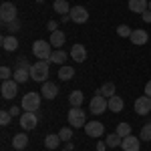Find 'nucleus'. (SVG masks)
I'll return each mask as SVG.
<instances>
[{
  "label": "nucleus",
  "instance_id": "obj_1",
  "mask_svg": "<svg viewBox=\"0 0 151 151\" xmlns=\"http://www.w3.org/2000/svg\"><path fill=\"white\" fill-rule=\"evenodd\" d=\"M48 77V60H38L30 67V79L36 83H45Z\"/></svg>",
  "mask_w": 151,
  "mask_h": 151
},
{
  "label": "nucleus",
  "instance_id": "obj_2",
  "mask_svg": "<svg viewBox=\"0 0 151 151\" xmlns=\"http://www.w3.org/2000/svg\"><path fill=\"white\" fill-rule=\"evenodd\" d=\"M32 55H35L38 60H50L52 45L47 42V40H36L35 45H32Z\"/></svg>",
  "mask_w": 151,
  "mask_h": 151
},
{
  "label": "nucleus",
  "instance_id": "obj_3",
  "mask_svg": "<svg viewBox=\"0 0 151 151\" xmlns=\"http://www.w3.org/2000/svg\"><path fill=\"white\" fill-rule=\"evenodd\" d=\"M69 125L70 127H85L87 125V115H85V111H83L81 107H73L69 111Z\"/></svg>",
  "mask_w": 151,
  "mask_h": 151
},
{
  "label": "nucleus",
  "instance_id": "obj_4",
  "mask_svg": "<svg viewBox=\"0 0 151 151\" xmlns=\"http://www.w3.org/2000/svg\"><path fill=\"white\" fill-rule=\"evenodd\" d=\"M40 97H42V95L28 91V93L22 97V103H20V107H22L24 111H32V113H35L36 109L40 107Z\"/></svg>",
  "mask_w": 151,
  "mask_h": 151
},
{
  "label": "nucleus",
  "instance_id": "obj_5",
  "mask_svg": "<svg viewBox=\"0 0 151 151\" xmlns=\"http://www.w3.org/2000/svg\"><path fill=\"white\" fill-rule=\"evenodd\" d=\"M105 109H109V101H107V97L97 93L91 99V113L93 115H101V113H105Z\"/></svg>",
  "mask_w": 151,
  "mask_h": 151
},
{
  "label": "nucleus",
  "instance_id": "obj_6",
  "mask_svg": "<svg viewBox=\"0 0 151 151\" xmlns=\"http://www.w3.org/2000/svg\"><path fill=\"white\" fill-rule=\"evenodd\" d=\"M0 20L4 24L16 20V6H14L12 2H4V4L0 6Z\"/></svg>",
  "mask_w": 151,
  "mask_h": 151
},
{
  "label": "nucleus",
  "instance_id": "obj_7",
  "mask_svg": "<svg viewBox=\"0 0 151 151\" xmlns=\"http://www.w3.org/2000/svg\"><path fill=\"white\" fill-rule=\"evenodd\" d=\"M69 16H70V20L77 22V24H83V22L89 20V12H87L85 6H73L70 12H69Z\"/></svg>",
  "mask_w": 151,
  "mask_h": 151
},
{
  "label": "nucleus",
  "instance_id": "obj_8",
  "mask_svg": "<svg viewBox=\"0 0 151 151\" xmlns=\"http://www.w3.org/2000/svg\"><path fill=\"white\" fill-rule=\"evenodd\" d=\"M36 123H38V117H36V113H32V111H24L22 115H20V127L26 129V131L35 129Z\"/></svg>",
  "mask_w": 151,
  "mask_h": 151
},
{
  "label": "nucleus",
  "instance_id": "obj_9",
  "mask_svg": "<svg viewBox=\"0 0 151 151\" xmlns=\"http://www.w3.org/2000/svg\"><path fill=\"white\" fill-rule=\"evenodd\" d=\"M135 113L137 115H149L151 113V97L143 95L135 101Z\"/></svg>",
  "mask_w": 151,
  "mask_h": 151
},
{
  "label": "nucleus",
  "instance_id": "obj_10",
  "mask_svg": "<svg viewBox=\"0 0 151 151\" xmlns=\"http://www.w3.org/2000/svg\"><path fill=\"white\" fill-rule=\"evenodd\" d=\"M18 93V83L14 81V79H8V81H2V97L4 99H14Z\"/></svg>",
  "mask_w": 151,
  "mask_h": 151
},
{
  "label": "nucleus",
  "instance_id": "obj_11",
  "mask_svg": "<svg viewBox=\"0 0 151 151\" xmlns=\"http://www.w3.org/2000/svg\"><path fill=\"white\" fill-rule=\"evenodd\" d=\"M85 131H87L89 137H101L105 133V127H103V123H99V121H89L85 125Z\"/></svg>",
  "mask_w": 151,
  "mask_h": 151
},
{
  "label": "nucleus",
  "instance_id": "obj_12",
  "mask_svg": "<svg viewBox=\"0 0 151 151\" xmlns=\"http://www.w3.org/2000/svg\"><path fill=\"white\" fill-rule=\"evenodd\" d=\"M57 93H58V87L55 85V83H50V81L42 83V87H40V95H42L45 99H55Z\"/></svg>",
  "mask_w": 151,
  "mask_h": 151
},
{
  "label": "nucleus",
  "instance_id": "obj_13",
  "mask_svg": "<svg viewBox=\"0 0 151 151\" xmlns=\"http://www.w3.org/2000/svg\"><path fill=\"white\" fill-rule=\"evenodd\" d=\"M139 137H135V135H129L125 139L121 141V149L123 151H139Z\"/></svg>",
  "mask_w": 151,
  "mask_h": 151
},
{
  "label": "nucleus",
  "instance_id": "obj_14",
  "mask_svg": "<svg viewBox=\"0 0 151 151\" xmlns=\"http://www.w3.org/2000/svg\"><path fill=\"white\" fill-rule=\"evenodd\" d=\"M129 10L143 14L145 10H149V2L147 0H129Z\"/></svg>",
  "mask_w": 151,
  "mask_h": 151
},
{
  "label": "nucleus",
  "instance_id": "obj_15",
  "mask_svg": "<svg viewBox=\"0 0 151 151\" xmlns=\"http://www.w3.org/2000/svg\"><path fill=\"white\" fill-rule=\"evenodd\" d=\"M129 38H131V42H133V45H139V47H141V45H145V42H147L149 35H147L143 28H137V30H133V32H131Z\"/></svg>",
  "mask_w": 151,
  "mask_h": 151
},
{
  "label": "nucleus",
  "instance_id": "obj_16",
  "mask_svg": "<svg viewBox=\"0 0 151 151\" xmlns=\"http://www.w3.org/2000/svg\"><path fill=\"white\" fill-rule=\"evenodd\" d=\"M70 57H73V60H77V63H83V60L87 58V48L83 47V45H73Z\"/></svg>",
  "mask_w": 151,
  "mask_h": 151
},
{
  "label": "nucleus",
  "instance_id": "obj_17",
  "mask_svg": "<svg viewBox=\"0 0 151 151\" xmlns=\"http://www.w3.org/2000/svg\"><path fill=\"white\" fill-rule=\"evenodd\" d=\"M65 40H67V36H65V32H60V30H55L52 35H50V45L55 48H63V45H65Z\"/></svg>",
  "mask_w": 151,
  "mask_h": 151
},
{
  "label": "nucleus",
  "instance_id": "obj_18",
  "mask_svg": "<svg viewBox=\"0 0 151 151\" xmlns=\"http://www.w3.org/2000/svg\"><path fill=\"white\" fill-rule=\"evenodd\" d=\"M26 145H28V137H26L24 133L14 135V139H12V147H14V149H24Z\"/></svg>",
  "mask_w": 151,
  "mask_h": 151
},
{
  "label": "nucleus",
  "instance_id": "obj_19",
  "mask_svg": "<svg viewBox=\"0 0 151 151\" xmlns=\"http://www.w3.org/2000/svg\"><path fill=\"white\" fill-rule=\"evenodd\" d=\"M52 8H55V12H58L60 16H63V14H69V12H70V6H69V2H67V0H55Z\"/></svg>",
  "mask_w": 151,
  "mask_h": 151
},
{
  "label": "nucleus",
  "instance_id": "obj_20",
  "mask_svg": "<svg viewBox=\"0 0 151 151\" xmlns=\"http://www.w3.org/2000/svg\"><path fill=\"white\" fill-rule=\"evenodd\" d=\"M2 48L4 50H16L18 48V40L14 36H2Z\"/></svg>",
  "mask_w": 151,
  "mask_h": 151
},
{
  "label": "nucleus",
  "instance_id": "obj_21",
  "mask_svg": "<svg viewBox=\"0 0 151 151\" xmlns=\"http://www.w3.org/2000/svg\"><path fill=\"white\" fill-rule=\"evenodd\" d=\"M73 75H75V69H73V67L63 65V67L58 69V79H60V81H70V79H73Z\"/></svg>",
  "mask_w": 151,
  "mask_h": 151
},
{
  "label": "nucleus",
  "instance_id": "obj_22",
  "mask_svg": "<svg viewBox=\"0 0 151 151\" xmlns=\"http://www.w3.org/2000/svg\"><path fill=\"white\" fill-rule=\"evenodd\" d=\"M67 60V52L63 50V48H57V50H52V55H50V60L48 63H57V65H63Z\"/></svg>",
  "mask_w": 151,
  "mask_h": 151
},
{
  "label": "nucleus",
  "instance_id": "obj_23",
  "mask_svg": "<svg viewBox=\"0 0 151 151\" xmlns=\"http://www.w3.org/2000/svg\"><path fill=\"white\" fill-rule=\"evenodd\" d=\"M109 109H111L113 113L123 111V99H121V97H117V95H113V97L109 99Z\"/></svg>",
  "mask_w": 151,
  "mask_h": 151
},
{
  "label": "nucleus",
  "instance_id": "obj_24",
  "mask_svg": "<svg viewBox=\"0 0 151 151\" xmlns=\"http://www.w3.org/2000/svg\"><path fill=\"white\" fill-rule=\"evenodd\" d=\"M60 137H58V135H55V133H50V135H47V137H45V145H47L48 149H57L58 145H60Z\"/></svg>",
  "mask_w": 151,
  "mask_h": 151
},
{
  "label": "nucleus",
  "instance_id": "obj_25",
  "mask_svg": "<svg viewBox=\"0 0 151 151\" xmlns=\"http://www.w3.org/2000/svg\"><path fill=\"white\" fill-rule=\"evenodd\" d=\"M83 101H85V95H83L81 91H73V93L69 95V103L73 105V107H81Z\"/></svg>",
  "mask_w": 151,
  "mask_h": 151
},
{
  "label": "nucleus",
  "instance_id": "obj_26",
  "mask_svg": "<svg viewBox=\"0 0 151 151\" xmlns=\"http://www.w3.org/2000/svg\"><path fill=\"white\" fill-rule=\"evenodd\" d=\"M30 77V70L26 69H14V81L16 83H26Z\"/></svg>",
  "mask_w": 151,
  "mask_h": 151
},
{
  "label": "nucleus",
  "instance_id": "obj_27",
  "mask_svg": "<svg viewBox=\"0 0 151 151\" xmlns=\"http://www.w3.org/2000/svg\"><path fill=\"white\" fill-rule=\"evenodd\" d=\"M97 93L103 95V97H109V99H111V97L115 95V85H113V83H105V85L101 87V89H99V91H97Z\"/></svg>",
  "mask_w": 151,
  "mask_h": 151
},
{
  "label": "nucleus",
  "instance_id": "obj_28",
  "mask_svg": "<svg viewBox=\"0 0 151 151\" xmlns=\"http://www.w3.org/2000/svg\"><path fill=\"white\" fill-rule=\"evenodd\" d=\"M115 133L119 135V137H123V139H125V137H129V135H131V125L123 121V123H119V125H117V131H115Z\"/></svg>",
  "mask_w": 151,
  "mask_h": 151
},
{
  "label": "nucleus",
  "instance_id": "obj_29",
  "mask_svg": "<svg viewBox=\"0 0 151 151\" xmlns=\"http://www.w3.org/2000/svg\"><path fill=\"white\" fill-rule=\"evenodd\" d=\"M121 141H123V137H119L117 133H111L105 143H107V147H121Z\"/></svg>",
  "mask_w": 151,
  "mask_h": 151
},
{
  "label": "nucleus",
  "instance_id": "obj_30",
  "mask_svg": "<svg viewBox=\"0 0 151 151\" xmlns=\"http://www.w3.org/2000/svg\"><path fill=\"white\" fill-rule=\"evenodd\" d=\"M141 141H151V123L141 127Z\"/></svg>",
  "mask_w": 151,
  "mask_h": 151
},
{
  "label": "nucleus",
  "instance_id": "obj_31",
  "mask_svg": "<svg viewBox=\"0 0 151 151\" xmlns=\"http://www.w3.org/2000/svg\"><path fill=\"white\" fill-rule=\"evenodd\" d=\"M131 28H129L127 24H121V26H117V35L119 36H123V38H127V36H131Z\"/></svg>",
  "mask_w": 151,
  "mask_h": 151
},
{
  "label": "nucleus",
  "instance_id": "obj_32",
  "mask_svg": "<svg viewBox=\"0 0 151 151\" xmlns=\"http://www.w3.org/2000/svg\"><path fill=\"white\" fill-rule=\"evenodd\" d=\"M58 137H60L63 141H70V137H73V129L70 127H63L60 133H58Z\"/></svg>",
  "mask_w": 151,
  "mask_h": 151
},
{
  "label": "nucleus",
  "instance_id": "obj_33",
  "mask_svg": "<svg viewBox=\"0 0 151 151\" xmlns=\"http://www.w3.org/2000/svg\"><path fill=\"white\" fill-rule=\"evenodd\" d=\"M12 115L10 111H0V125H10Z\"/></svg>",
  "mask_w": 151,
  "mask_h": 151
},
{
  "label": "nucleus",
  "instance_id": "obj_34",
  "mask_svg": "<svg viewBox=\"0 0 151 151\" xmlns=\"http://www.w3.org/2000/svg\"><path fill=\"white\" fill-rule=\"evenodd\" d=\"M16 69H26V70H30V67H28V60L24 57H20L18 60H16Z\"/></svg>",
  "mask_w": 151,
  "mask_h": 151
},
{
  "label": "nucleus",
  "instance_id": "obj_35",
  "mask_svg": "<svg viewBox=\"0 0 151 151\" xmlns=\"http://www.w3.org/2000/svg\"><path fill=\"white\" fill-rule=\"evenodd\" d=\"M6 28H8L10 32H18V30H20V22H18V20H12V22L6 24Z\"/></svg>",
  "mask_w": 151,
  "mask_h": 151
},
{
  "label": "nucleus",
  "instance_id": "obj_36",
  "mask_svg": "<svg viewBox=\"0 0 151 151\" xmlns=\"http://www.w3.org/2000/svg\"><path fill=\"white\" fill-rule=\"evenodd\" d=\"M0 77H2V81H8L10 79V69L8 67H2L0 69Z\"/></svg>",
  "mask_w": 151,
  "mask_h": 151
},
{
  "label": "nucleus",
  "instance_id": "obj_37",
  "mask_svg": "<svg viewBox=\"0 0 151 151\" xmlns=\"http://www.w3.org/2000/svg\"><path fill=\"white\" fill-rule=\"evenodd\" d=\"M20 109H22V107H12V109H8V111H10L12 117H16V115H20Z\"/></svg>",
  "mask_w": 151,
  "mask_h": 151
},
{
  "label": "nucleus",
  "instance_id": "obj_38",
  "mask_svg": "<svg viewBox=\"0 0 151 151\" xmlns=\"http://www.w3.org/2000/svg\"><path fill=\"white\" fill-rule=\"evenodd\" d=\"M141 16H143V20H145V22H151V10H145Z\"/></svg>",
  "mask_w": 151,
  "mask_h": 151
},
{
  "label": "nucleus",
  "instance_id": "obj_39",
  "mask_svg": "<svg viewBox=\"0 0 151 151\" xmlns=\"http://www.w3.org/2000/svg\"><path fill=\"white\" fill-rule=\"evenodd\" d=\"M47 28L50 30V32H55V30H57V22H55V20H50V22L47 24Z\"/></svg>",
  "mask_w": 151,
  "mask_h": 151
},
{
  "label": "nucleus",
  "instance_id": "obj_40",
  "mask_svg": "<svg viewBox=\"0 0 151 151\" xmlns=\"http://www.w3.org/2000/svg\"><path fill=\"white\" fill-rule=\"evenodd\" d=\"M105 149H107V143H105V141L97 143V151H105Z\"/></svg>",
  "mask_w": 151,
  "mask_h": 151
},
{
  "label": "nucleus",
  "instance_id": "obj_41",
  "mask_svg": "<svg viewBox=\"0 0 151 151\" xmlns=\"http://www.w3.org/2000/svg\"><path fill=\"white\" fill-rule=\"evenodd\" d=\"M145 95H147V97H151V81L145 85Z\"/></svg>",
  "mask_w": 151,
  "mask_h": 151
},
{
  "label": "nucleus",
  "instance_id": "obj_42",
  "mask_svg": "<svg viewBox=\"0 0 151 151\" xmlns=\"http://www.w3.org/2000/svg\"><path fill=\"white\" fill-rule=\"evenodd\" d=\"M149 10H151V0H149Z\"/></svg>",
  "mask_w": 151,
  "mask_h": 151
},
{
  "label": "nucleus",
  "instance_id": "obj_43",
  "mask_svg": "<svg viewBox=\"0 0 151 151\" xmlns=\"http://www.w3.org/2000/svg\"><path fill=\"white\" fill-rule=\"evenodd\" d=\"M36 2H45V0H36Z\"/></svg>",
  "mask_w": 151,
  "mask_h": 151
},
{
  "label": "nucleus",
  "instance_id": "obj_44",
  "mask_svg": "<svg viewBox=\"0 0 151 151\" xmlns=\"http://www.w3.org/2000/svg\"><path fill=\"white\" fill-rule=\"evenodd\" d=\"M65 151H69V149H65Z\"/></svg>",
  "mask_w": 151,
  "mask_h": 151
}]
</instances>
